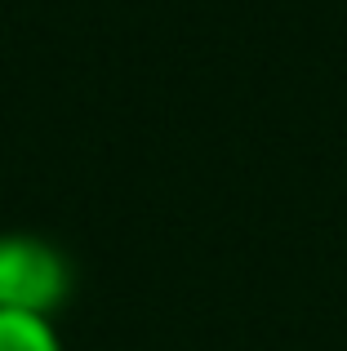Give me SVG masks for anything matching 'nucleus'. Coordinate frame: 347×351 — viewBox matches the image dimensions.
<instances>
[{"instance_id": "obj_1", "label": "nucleus", "mask_w": 347, "mask_h": 351, "mask_svg": "<svg viewBox=\"0 0 347 351\" xmlns=\"http://www.w3.org/2000/svg\"><path fill=\"white\" fill-rule=\"evenodd\" d=\"M71 289H76V267L49 236H0V311H27V316L53 320L71 302Z\"/></svg>"}, {"instance_id": "obj_2", "label": "nucleus", "mask_w": 347, "mask_h": 351, "mask_svg": "<svg viewBox=\"0 0 347 351\" xmlns=\"http://www.w3.org/2000/svg\"><path fill=\"white\" fill-rule=\"evenodd\" d=\"M0 351H62V338L45 316L0 311Z\"/></svg>"}]
</instances>
